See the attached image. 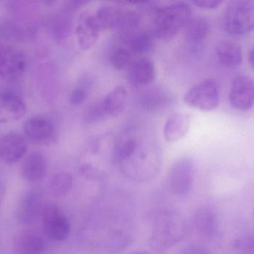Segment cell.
<instances>
[{"label": "cell", "instance_id": "1", "mask_svg": "<svg viewBox=\"0 0 254 254\" xmlns=\"http://www.w3.org/2000/svg\"><path fill=\"white\" fill-rule=\"evenodd\" d=\"M187 233L186 222L180 215L170 210L161 212L154 220L149 246L154 252L167 253L185 240Z\"/></svg>", "mask_w": 254, "mask_h": 254}, {"label": "cell", "instance_id": "2", "mask_svg": "<svg viewBox=\"0 0 254 254\" xmlns=\"http://www.w3.org/2000/svg\"><path fill=\"white\" fill-rule=\"evenodd\" d=\"M192 18V9L186 2L179 1L159 7L155 12V34L160 40H172L185 28Z\"/></svg>", "mask_w": 254, "mask_h": 254}, {"label": "cell", "instance_id": "3", "mask_svg": "<svg viewBox=\"0 0 254 254\" xmlns=\"http://www.w3.org/2000/svg\"><path fill=\"white\" fill-rule=\"evenodd\" d=\"M222 26L226 34L243 36L254 30V4L249 1H231L222 14Z\"/></svg>", "mask_w": 254, "mask_h": 254}, {"label": "cell", "instance_id": "4", "mask_svg": "<svg viewBox=\"0 0 254 254\" xmlns=\"http://www.w3.org/2000/svg\"><path fill=\"white\" fill-rule=\"evenodd\" d=\"M184 101L192 108L203 112L212 111L219 107L220 91L219 83L214 79H206L188 89Z\"/></svg>", "mask_w": 254, "mask_h": 254}, {"label": "cell", "instance_id": "5", "mask_svg": "<svg viewBox=\"0 0 254 254\" xmlns=\"http://www.w3.org/2000/svg\"><path fill=\"white\" fill-rule=\"evenodd\" d=\"M127 92L125 86H118L88 110L86 121L89 123L100 122L119 116L126 104Z\"/></svg>", "mask_w": 254, "mask_h": 254}, {"label": "cell", "instance_id": "6", "mask_svg": "<svg viewBox=\"0 0 254 254\" xmlns=\"http://www.w3.org/2000/svg\"><path fill=\"white\" fill-rule=\"evenodd\" d=\"M195 171V163L192 158L184 157L176 161L169 172L168 186L170 192L180 198L189 195L193 188Z\"/></svg>", "mask_w": 254, "mask_h": 254}, {"label": "cell", "instance_id": "7", "mask_svg": "<svg viewBox=\"0 0 254 254\" xmlns=\"http://www.w3.org/2000/svg\"><path fill=\"white\" fill-rule=\"evenodd\" d=\"M40 216L43 232L48 238L55 242L65 241L68 238L71 229L69 221L59 207L44 204Z\"/></svg>", "mask_w": 254, "mask_h": 254}, {"label": "cell", "instance_id": "8", "mask_svg": "<svg viewBox=\"0 0 254 254\" xmlns=\"http://www.w3.org/2000/svg\"><path fill=\"white\" fill-rule=\"evenodd\" d=\"M25 54L12 46L0 47V77L4 80L15 81L22 77L26 70Z\"/></svg>", "mask_w": 254, "mask_h": 254}, {"label": "cell", "instance_id": "9", "mask_svg": "<svg viewBox=\"0 0 254 254\" xmlns=\"http://www.w3.org/2000/svg\"><path fill=\"white\" fill-rule=\"evenodd\" d=\"M230 104L234 110L249 111L254 106V80L250 76H238L233 80L228 94Z\"/></svg>", "mask_w": 254, "mask_h": 254}, {"label": "cell", "instance_id": "10", "mask_svg": "<svg viewBox=\"0 0 254 254\" xmlns=\"http://www.w3.org/2000/svg\"><path fill=\"white\" fill-rule=\"evenodd\" d=\"M26 140L40 146H50L56 143L57 131L53 124L44 117L35 116L24 124Z\"/></svg>", "mask_w": 254, "mask_h": 254}, {"label": "cell", "instance_id": "11", "mask_svg": "<svg viewBox=\"0 0 254 254\" xmlns=\"http://www.w3.org/2000/svg\"><path fill=\"white\" fill-rule=\"evenodd\" d=\"M27 151L28 140L17 133H8L0 140V158L9 165H13L22 159Z\"/></svg>", "mask_w": 254, "mask_h": 254}, {"label": "cell", "instance_id": "12", "mask_svg": "<svg viewBox=\"0 0 254 254\" xmlns=\"http://www.w3.org/2000/svg\"><path fill=\"white\" fill-rule=\"evenodd\" d=\"M101 31L95 13H83L79 18L75 31L78 46L83 50L90 49L98 42Z\"/></svg>", "mask_w": 254, "mask_h": 254}, {"label": "cell", "instance_id": "13", "mask_svg": "<svg viewBox=\"0 0 254 254\" xmlns=\"http://www.w3.org/2000/svg\"><path fill=\"white\" fill-rule=\"evenodd\" d=\"M43 206L41 192L38 189L28 191L18 207V222L22 225H32L41 215Z\"/></svg>", "mask_w": 254, "mask_h": 254}, {"label": "cell", "instance_id": "14", "mask_svg": "<svg viewBox=\"0 0 254 254\" xmlns=\"http://www.w3.org/2000/svg\"><path fill=\"white\" fill-rule=\"evenodd\" d=\"M193 222L197 233L203 238L212 240L219 233V217L210 206L198 207L194 215Z\"/></svg>", "mask_w": 254, "mask_h": 254}, {"label": "cell", "instance_id": "15", "mask_svg": "<svg viewBox=\"0 0 254 254\" xmlns=\"http://www.w3.org/2000/svg\"><path fill=\"white\" fill-rule=\"evenodd\" d=\"M26 112L25 101L16 94L0 92V122L10 123L20 120Z\"/></svg>", "mask_w": 254, "mask_h": 254}, {"label": "cell", "instance_id": "16", "mask_svg": "<svg viewBox=\"0 0 254 254\" xmlns=\"http://www.w3.org/2000/svg\"><path fill=\"white\" fill-rule=\"evenodd\" d=\"M156 77L155 64L149 58H143L133 61L128 68V81L136 86L150 85Z\"/></svg>", "mask_w": 254, "mask_h": 254}, {"label": "cell", "instance_id": "17", "mask_svg": "<svg viewBox=\"0 0 254 254\" xmlns=\"http://www.w3.org/2000/svg\"><path fill=\"white\" fill-rule=\"evenodd\" d=\"M47 172V161L40 152H31L25 157L20 167L22 177L28 182L41 180Z\"/></svg>", "mask_w": 254, "mask_h": 254}, {"label": "cell", "instance_id": "18", "mask_svg": "<svg viewBox=\"0 0 254 254\" xmlns=\"http://www.w3.org/2000/svg\"><path fill=\"white\" fill-rule=\"evenodd\" d=\"M13 247L16 254H46L47 249L44 239L32 231L19 233L15 239Z\"/></svg>", "mask_w": 254, "mask_h": 254}, {"label": "cell", "instance_id": "19", "mask_svg": "<svg viewBox=\"0 0 254 254\" xmlns=\"http://www.w3.org/2000/svg\"><path fill=\"white\" fill-rule=\"evenodd\" d=\"M191 125V116L188 113H175L172 114L164 124V137L167 142L174 143L186 136Z\"/></svg>", "mask_w": 254, "mask_h": 254}, {"label": "cell", "instance_id": "20", "mask_svg": "<svg viewBox=\"0 0 254 254\" xmlns=\"http://www.w3.org/2000/svg\"><path fill=\"white\" fill-rule=\"evenodd\" d=\"M218 62L227 69L238 67L243 61V49L241 46L231 40H222L216 47Z\"/></svg>", "mask_w": 254, "mask_h": 254}, {"label": "cell", "instance_id": "21", "mask_svg": "<svg viewBox=\"0 0 254 254\" xmlns=\"http://www.w3.org/2000/svg\"><path fill=\"white\" fill-rule=\"evenodd\" d=\"M140 101L142 107L146 110L158 111L170 105L172 97L165 89L155 86L144 91L141 94Z\"/></svg>", "mask_w": 254, "mask_h": 254}, {"label": "cell", "instance_id": "22", "mask_svg": "<svg viewBox=\"0 0 254 254\" xmlns=\"http://www.w3.org/2000/svg\"><path fill=\"white\" fill-rule=\"evenodd\" d=\"M125 8L114 5H104L95 13L101 30H120L123 20Z\"/></svg>", "mask_w": 254, "mask_h": 254}, {"label": "cell", "instance_id": "23", "mask_svg": "<svg viewBox=\"0 0 254 254\" xmlns=\"http://www.w3.org/2000/svg\"><path fill=\"white\" fill-rule=\"evenodd\" d=\"M184 29L188 41L199 43L208 37L211 29V23L206 16H192Z\"/></svg>", "mask_w": 254, "mask_h": 254}, {"label": "cell", "instance_id": "24", "mask_svg": "<svg viewBox=\"0 0 254 254\" xmlns=\"http://www.w3.org/2000/svg\"><path fill=\"white\" fill-rule=\"evenodd\" d=\"M140 146L138 140L134 137H128L121 140L113 149V160L115 164L122 165L132 157Z\"/></svg>", "mask_w": 254, "mask_h": 254}, {"label": "cell", "instance_id": "25", "mask_svg": "<svg viewBox=\"0 0 254 254\" xmlns=\"http://www.w3.org/2000/svg\"><path fill=\"white\" fill-rule=\"evenodd\" d=\"M73 178L71 174L59 172L54 175L49 183V190L55 197H62L69 192L72 187Z\"/></svg>", "mask_w": 254, "mask_h": 254}, {"label": "cell", "instance_id": "26", "mask_svg": "<svg viewBox=\"0 0 254 254\" xmlns=\"http://www.w3.org/2000/svg\"><path fill=\"white\" fill-rule=\"evenodd\" d=\"M153 46V36L147 33L137 34L131 37L127 43V48L133 55H143L147 53Z\"/></svg>", "mask_w": 254, "mask_h": 254}, {"label": "cell", "instance_id": "27", "mask_svg": "<svg viewBox=\"0 0 254 254\" xmlns=\"http://www.w3.org/2000/svg\"><path fill=\"white\" fill-rule=\"evenodd\" d=\"M134 55L127 47H117L112 52L110 62L112 66L117 70L128 68L132 64Z\"/></svg>", "mask_w": 254, "mask_h": 254}, {"label": "cell", "instance_id": "28", "mask_svg": "<svg viewBox=\"0 0 254 254\" xmlns=\"http://www.w3.org/2000/svg\"><path fill=\"white\" fill-rule=\"evenodd\" d=\"M131 239L123 232H116L111 236L109 242V250L113 254L121 253L129 246Z\"/></svg>", "mask_w": 254, "mask_h": 254}, {"label": "cell", "instance_id": "29", "mask_svg": "<svg viewBox=\"0 0 254 254\" xmlns=\"http://www.w3.org/2000/svg\"><path fill=\"white\" fill-rule=\"evenodd\" d=\"M233 247L240 254H254V231L243 238L236 240Z\"/></svg>", "mask_w": 254, "mask_h": 254}, {"label": "cell", "instance_id": "30", "mask_svg": "<svg viewBox=\"0 0 254 254\" xmlns=\"http://www.w3.org/2000/svg\"><path fill=\"white\" fill-rule=\"evenodd\" d=\"M80 172L88 180H90L101 181V180H104L106 177L105 174L101 170L98 169L97 167L89 164H85L82 165L80 167Z\"/></svg>", "mask_w": 254, "mask_h": 254}, {"label": "cell", "instance_id": "31", "mask_svg": "<svg viewBox=\"0 0 254 254\" xmlns=\"http://www.w3.org/2000/svg\"><path fill=\"white\" fill-rule=\"evenodd\" d=\"M87 98V90L82 86H77L71 91L69 101L71 105L78 106L83 104Z\"/></svg>", "mask_w": 254, "mask_h": 254}, {"label": "cell", "instance_id": "32", "mask_svg": "<svg viewBox=\"0 0 254 254\" xmlns=\"http://www.w3.org/2000/svg\"><path fill=\"white\" fill-rule=\"evenodd\" d=\"M222 0H195L193 1L197 7L207 10H214L218 8L223 3Z\"/></svg>", "mask_w": 254, "mask_h": 254}, {"label": "cell", "instance_id": "33", "mask_svg": "<svg viewBox=\"0 0 254 254\" xmlns=\"http://www.w3.org/2000/svg\"><path fill=\"white\" fill-rule=\"evenodd\" d=\"M180 254H212L210 250L198 245H190L184 248Z\"/></svg>", "mask_w": 254, "mask_h": 254}, {"label": "cell", "instance_id": "34", "mask_svg": "<svg viewBox=\"0 0 254 254\" xmlns=\"http://www.w3.org/2000/svg\"><path fill=\"white\" fill-rule=\"evenodd\" d=\"M5 186L0 182V204L2 201L4 195H5Z\"/></svg>", "mask_w": 254, "mask_h": 254}, {"label": "cell", "instance_id": "35", "mask_svg": "<svg viewBox=\"0 0 254 254\" xmlns=\"http://www.w3.org/2000/svg\"><path fill=\"white\" fill-rule=\"evenodd\" d=\"M249 61L250 63L251 66L253 67L254 70V48L252 49L249 55Z\"/></svg>", "mask_w": 254, "mask_h": 254}, {"label": "cell", "instance_id": "36", "mask_svg": "<svg viewBox=\"0 0 254 254\" xmlns=\"http://www.w3.org/2000/svg\"><path fill=\"white\" fill-rule=\"evenodd\" d=\"M130 254H151L149 252L146 251H137V252H133Z\"/></svg>", "mask_w": 254, "mask_h": 254}]
</instances>
